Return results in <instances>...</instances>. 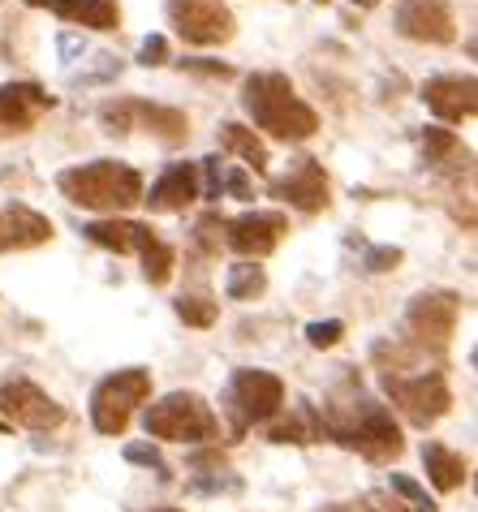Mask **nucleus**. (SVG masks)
Wrapping results in <instances>:
<instances>
[{
  "label": "nucleus",
  "instance_id": "1",
  "mask_svg": "<svg viewBox=\"0 0 478 512\" xmlns=\"http://www.w3.org/2000/svg\"><path fill=\"white\" fill-rule=\"evenodd\" d=\"M323 435H332L336 444L362 452L367 461L384 465L392 457H401L405 439H401V426L392 422V414L379 401H371L367 392H349V401L341 405H328V418H319Z\"/></svg>",
  "mask_w": 478,
  "mask_h": 512
},
{
  "label": "nucleus",
  "instance_id": "2",
  "mask_svg": "<svg viewBox=\"0 0 478 512\" xmlns=\"http://www.w3.org/2000/svg\"><path fill=\"white\" fill-rule=\"evenodd\" d=\"M242 104L250 117H255L259 130H267L280 142H302L319 130L315 108L293 91V82L285 74H250Z\"/></svg>",
  "mask_w": 478,
  "mask_h": 512
},
{
  "label": "nucleus",
  "instance_id": "3",
  "mask_svg": "<svg viewBox=\"0 0 478 512\" xmlns=\"http://www.w3.org/2000/svg\"><path fill=\"white\" fill-rule=\"evenodd\" d=\"M56 186L69 203L87 207V211H130L134 203H143V177L138 168L121 164V160H95V164H78V168H65L56 177Z\"/></svg>",
  "mask_w": 478,
  "mask_h": 512
},
{
  "label": "nucleus",
  "instance_id": "4",
  "mask_svg": "<svg viewBox=\"0 0 478 512\" xmlns=\"http://www.w3.org/2000/svg\"><path fill=\"white\" fill-rule=\"evenodd\" d=\"M143 426L151 439H168V444H212L220 435V422L212 405L199 392H168L156 405H147Z\"/></svg>",
  "mask_w": 478,
  "mask_h": 512
},
{
  "label": "nucleus",
  "instance_id": "5",
  "mask_svg": "<svg viewBox=\"0 0 478 512\" xmlns=\"http://www.w3.org/2000/svg\"><path fill=\"white\" fill-rule=\"evenodd\" d=\"M280 405H285V383L272 371H233L229 388H224V414L233 418V435L276 418Z\"/></svg>",
  "mask_w": 478,
  "mask_h": 512
},
{
  "label": "nucleus",
  "instance_id": "6",
  "mask_svg": "<svg viewBox=\"0 0 478 512\" xmlns=\"http://www.w3.org/2000/svg\"><path fill=\"white\" fill-rule=\"evenodd\" d=\"M151 396V375L147 371H117L108 375L100 388L91 392V422L100 435H121L125 426H130L134 409L143 405Z\"/></svg>",
  "mask_w": 478,
  "mask_h": 512
},
{
  "label": "nucleus",
  "instance_id": "7",
  "mask_svg": "<svg viewBox=\"0 0 478 512\" xmlns=\"http://www.w3.org/2000/svg\"><path fill=\"white\" fill-rule=\"evenodd\" d=\"M384 392L392 396V405H397L414 426H431L453 409V392H448V379L440 371L384 375Z\"/></svg>",
  "mask_w": 478,
  "mask_h": 512
},
{
  "label": "nucleus",
  "instance_id": "8",
  "mask_svg": "<svg viewBox=\"0 0 478 512\" xmlns=\"http://www.w3.org/2000/svg\"><path fill=\"white\" fill-rule=\"evenodd\" d=\"M168 18H173L177 35L194 48H212L233 39V13L220 0H168Z\"/></svg>",
  "mask_w": 478,
  "mask_h": 512
},
{
  "label": "nucleus",
  "instance_id": "9",
  "mask_svg": "<svg viewBox=\"0 0 478 512\" xmlns=\"http://www.w3.org/2000/svg\"><path fill=\"white\" fill-rule=\"evenodd\" d=\"M0 414H5V422L26 426V431H52V426L65 422V409L44 388H35L31 379L0 383Z\"/></svg>",
  "mask_w": 478,
  "mask_h": 512
},
{
  "label": "nucleus",
  "instance_id": "10",
  "mask_svg": "<svg viewBox=\"0 0 478 512\" xmlns=\"http://www.w3.org/2000/svg\"><path fill=\"white\" fill-rule=\"evenodd\" d=\"M457 310H461V297L448 293V289L418 293L410 302V310H405V327L414 332L418 345L444 349L448 336H453V327H457Z\"/></svg>",
  "mask_w": 478,
  "mask_h": 512
},
{
  "label": "nucleus",
  "instance_id": "11",
  "mask_svg": "<svg viewBox=\"0 0 478 512\" xmlns=\"http://www.w3.org/2000/svg\"><path fill=\"white\" fill-rule=\"evenodd\" d=\"M285 233H289V220L280 211H250V216H237L224 224V246L255 263V259H267Z\"/></svg>",
  "mask_w": 478,
  "mask_h": 512
},
{
  "label": "nucleus",
  "instance_id": "12",
  "mask_svg": "<svg viewBox=\"0 0 478 512\" xmlns=\"http://www.w3.org/2000/svg\"><path fill=\"white\" fill-rule=\"evenodd\" d=\"M397 31L418 44H448L457 35V22L444 0H405L397 9Z\"/></svg>",
  "mask_w": 478,
  "mask_h": 512
},
{
  "label": "nucleus",
  "instance_id": "13",
  "mask_svg": "<svg viewBox=\"0 0 478 512\" xmlns=\"http://www.w3.org/2000/svg\"><path fill=\"white\" fill-rule=\"evenodd\" d=\"M423 99H427V108L435 112L440 121H470L474 117V108H478V82L466 74H448V78H431L427 87H423Z\"/></svg>",
  "mask_w": 478,
  "mask_h": 512
},
{
  "label": "nucleus",
  "instance_id": "14",
  "mask_svg": "<svg viewBox=\"0 0 478 512\" xmlns=\"http://www.w3.org/2000/svg\"><path fill=\"white\" fill-rule=\"evenodd\" d=\"M280 203L298 207V211H323L328 207V177H323L319 160H298L285 177L272 186Z\"/></svg>",
  "mask_w": 478,
  "mask_h": 512
},
{
  "label": "nucleus",
  "instance_id": "15",
  "mask_svg": "<svg viewBox=\"0 0 478 512\" xmlns=\"http://www.w3.org/2000/svg\"><path fill=\"white\" fill-rule=\"evenodd\" d=\"M48 237H52V220H48V216H39L35 207H26V203L0 207V254L44 246Z\"/></svg>",
  "mask_w": 478,
  "mask_h": 512
},
{
  "label": "nucleus",
  "instance_id": "16",
  "mask_svg": "<svg viewBox=\"0 0 478 512\" xmlns=\"http://www.w3.org/2000/svg\"><path fill=\"white\" fill-rule=\"evenodd\" d=\"M194 198H199V168L194 164H168L160 181L151 186V194H143V203L151 211H186Z\"/></svg>",
  "mask_w": 478,
  "mask_h": 512
},
{
  "label": "nucleus",
  "instance_id": "17",
  "mask_svg": "<svg viewBox=\"0 0 478 512\" xmlns=\"http://www.w3.org/2000/svg\"><path fill=\"white\" fill-rule=\"evenodd\" d=\"M52 104L56 99L39 91L35 82H5V87H0V125L26 130V125H35L39 112L52 108Z\"/></svg>",
  "mask_w": 478,
  "mask_h": 512
},
{
  "label": "nucleus",
  "instance_id": "18",
  "mask_svg": "<svg viewBox=\"0 0 478 512\" xmlns=\"http://www.w3.org/2000/svg\"><path fill=\"white\" fill-rule=\"evenodd\" d=\"M87 233L95 246H104V250H117V254H143L151 241H160L156 233H151V224H138V220H95L87 224Z\"/></svg>",
  "mask_w": 478,
  "mask_h": 512
},
{
  "label": "nucleus",
  "instance_id": "19",
  "mask_svg": "<svg viewBox=\"0 0 478 512\" xmlns=\"http://www.w3.org/2000/svg\"><path fill=\"white\" fill-rule=\"evenodd\" d=\"M423 465H427V478L435 482V491H457L461 482H466V461L457 457L453 448L444 444H423Z\"/></svg>",
  "mask_w": 478,
  "mask_h": 512
},
{
  "label": "nucleus",
  "instance_id": "20",
  "mask_svg": "<svg viewBox=\"0 0 478 512\" xmlns=\"http://www.w3.org/2000/svg\"><path fill=\"white\" fill-rule=\"evenodd\" d=\"M56 18L91 26V31H117V26H121V9H117V0H65Z\"/></svg>",
  "mask_w": 478,
  "mask_h": 512
},
{
  "label": "nucleus",
  "instance_id": "21",
  "mask_svg": "<svg viewBox=\"0 0 478 512\" xmlns=\"http://www.w3.org/2000/svg\"><path fill=\"white\" fill-rule=\"evenodd\" d=\"M220 147L233 151V155H242V160L255 168V173H267V147L255 138V130H246V125L224 121V125H220Z\"/></svg>",
  "mask_w": 478,
  "mask_h": 512
},
{
  "label": "nucleus",
  "instance_id": "22",
  "mask_svg": "<svg viewBox=\"0 0 478 512\" xmlns=\"http://www.w3.org/2000/svg\"><path fill=\"white\" fill-rule=\"evenodd\" d=\"M267 289V272L259 263H233L229 267V280H224V293L233 297V302H250V297H259Z\"/></svg>",
  "mask_w": 478,
  "mask_h": 512
},
{
  "label": "nucleus",
  "instance_id": "23",
  "mask_svg": "<svg viewBox=\"0 0 478 512\" xmlns=\"http://www.w3.org/2000/svg\"><path fill=\"white\" fill-rule=\"evenodd\" d=\"M319 435H323V426H319L311 405H302L289 422L272 426V444H311V439H319Z\"/></svg>",
  "mask_w": 478,
  "mask_h": 512
},
{
  "label": "nucleus",
  "instance_id": "24",
  "mask_svg": "<svg viewBox=\"0 0 478 512\" xmlns=\"http://www.w3.org/2000/svg\"><path fill=\"white\" fill-rule=\"evenodd\" d=\"M130 117H143L151 130H156L164 142H181L186 138V117L177 108H151V104H130Z\"/></svg>",
  "mask_w": 478,
  "mask_h": 512
},
{
  "label": "nucleus",
  "instance_id": "25",
  "mask_svg": "<svg viewBox=\"0 0 478 512\" xmlns=\"http://www.w3.org/2000/svg\"><path fill=\"white\" fill-rule=\"evenodd\" d=\"M173 246H164V241H151V246L143 250V276L151 284H168V276H173Z\"/></svg>",
  "mask_w": 478,
  "mask_h": 512
},
{
  "label": "nucleus",
  "instance_id": "26",
  "mask_svg": "<svg viewBox=\"0 0 478 512\" xmlns=\"http://www.w3.org/2000/svg\"><path fill=\"white\" fill-rule=\"evenodd\" d=\"M177 315L186 319L190 327H212L220 306L212 302V297H177Z\"/></svg>",
  "mask_w": 478,
  "mask_h": 512
},
{
  "label": "nucleus",
  "instance_id": "27",
  "mask_svg": "<svg viewBox=\"0 0 478 512\" xmlns=\"http://www.w3.org/2000/svg\"><path fill=\"white\" fill-rule=\"evenodd\" d=\"M392 491H397L401 500L410 504L414 512H435V500H431V495H427L423 487H418V482H414L410 474H392Z\"/></svg>",
  "mask_w": 478,
  "mask_h": 512
},
{
  "label": "nucleus",
  "instance_id": "28",
  "mask_svg": "<svg viewBox=\"0 0 478 512\" xmlns=\"http://www.w3.org/2000/svg\"><path fill=\"white\" fill-rule=\"evenodd\" d=\"M423 151H427V164H440L448 151H457V138L440 130V125H431V130L423 134Z\"/></svg>",
  "mask_w": 478,
  "mask_h": 512
},
{
  "label": "nucleus",
  "instance_id": "29",
  "mask_svg": "<svg viewBox=\"0 0 478 512\" xmlns=\"http://www.w3.org/2000/svg\"><path fill=\"white\" fill-rule=\"evenodd\" d=\"M125 461H130V465H147V469H156L160 478H168V461L160 457V448H151V444H125Z\"/></svg>",
  "mask_w": 478,
  "mask_h": 512
},
{
  "label": "nucleus",
  "instance_id": "30",
  "mask_svg": "<svg viewBox=\"0 0 478 512\" xmlns=\"http://www.w3.org/2000/svg\"><path fill=\"white\" fill-rule=\"evenodd\" d=\"M341 336H345V323L341 319H328V323H311V327H306V340H311L315 349H332Z\"/></svg>",
  "mask_w": 478,
  "mask_h": 512
},
{
  "label": "nucleus",
  "instance_id": "31",
  "mask_svg": "<svg viewBox=\"0 0 478 512\" xmlns=\"http://www.w3.org/2000/svg\"><path fill=\"white\" fill-rule=\"evenodd\" d=\"M401 263V250L397 246H371L367 250V272H392Z\"/></svg>",
  "mask_w": 478,
  "mask_h": 512
},
{
  "label": "nucleus",
  "instance_id": "32",
  "mask_svg": "<svg viewBox=\"0 0 478 512\" xmlns=\"http://www.w3.org/2000/svg\"><path fill=\"white\" fill-rule=\"evenodd\" d=\"M164 56H168V39L164 35H147L143 39V48H138V65H164Z\"/></svg>",
  "mask_w": 478,
  "mask_h": 512
},
{
  "label": "nucleus",
  "instance_id": "33",
  "mask_svg": "<svg viewBox=\"0 0 478 512\" xmlns=\"http://www.w3.org/2000/svg\"><path fill=\"white\" fill-rule=\"evenodd\" d=\"M216 229H224L220 216H207V220H199V229H194V241H199L203 250H220V237H216Z\"/></svg>",
  "mask_w": 478,
  "mask_h": 512
},
{
  "label": "nucleus",
  "instance_id": "34",
  "mask_svg": "<svg viewBox=\"0 0 478 512\" xmlns=\"http://www.w3.org/2000/svg\"><path fill=\"white\" fill-rule=\"evenodd\" d=\"M203 173H207V198H220V194H224V168H220V155L203 160Z\"/></svg>",
  "mask_w": 478,
  "mask_h": 512
},
{
  "label": "nucleus",
  "instance_id": "35",
  "mask_svg": "<svg viewBox=\"0 0 478 512\" xmlns=\"http://www.w3.org/2000/svg\"><path fill=\"white\" fill-rule=\"evenodd\" d=\"M224 190H229L233 198H250V177L242 173V168H229V173H224Z\"/></svg>",
  "mask_w": 478,
  "mask_h": 512
},
{
  "label": "nucleus",
  "instance_id": "36",
  "mask_svg": "<svg viewBox=\"0 0 478 512\" xmlns=\"http://www.w3.org/2000/svg\"><path fill=\"white\" fill-rule=\"evenodd\" d=\"M181 65H190V69H203V74H220V78H229V65H207V61H181Z\"/></svg>",
  "mask_w": 478,
  "mask_h": 512
},
{
  "label": "nucleus",
  "instance_id": "37",
  "mask_svg": "<svg viewBox=\"0 0 478 512\" xmlns=\"http://www.w3.org/2000/svg\"><path fill=\"white\" fill-rule=\"evenodd\" d=\"M26 5H39V9H52V13H61L65 0H26Z\"/></svg>",
  "mask_w": 478,
  "mask_h": 512
},
{
  "label": "nucleus",
  "instance_id": "38",
  "mask_svg": "<svg viewBox=\"0 0 478 512\" xmlns=\"http://www.w3.org/2000/svg\"><path fill=\"white\" fill-rule=\"evenodd\" d=\"M328 512H367V508H345V504H336V508H328Z\"/></svg>",
  "mask_w": 478,
  "mask_h": 512
},
{
  "label": "nucleus",
  "instance_id": "39",
  "mask_svg": "<svg viewBox=\"0 0 478 512\" xmlns=\"http://www.w3.org/2000/svg\"><path fill=\"white\" fill-rule=\"evenodd\" d=\"M354 5H362V9H371V5H379V0H354Z\"/></svg>",
  "mask_w": 478,
  "mask_h": 512
},
{
  "label": "nucleus",
  "instance_id": "40",
  "mask_svg": "<svg viewBox=\"0 0 478 512\" xmlns=\"http://www.w3.org/2000/svg\"><path fill=\"white\" fill-rule=\"evenodd\" d=\"M151 512H181V508H151Z\"/></svg>",
  "mask_w": 478,
  "mask_h": 512
},
{
  "label": "nucleus",
  "instance_id": "41",
  "mask_svg": "<svg viewBox=\"0 0 478 512\" xmlns=\"http://www.w3.org/2000/svg\"><path fill=\"white\" fill-rule=\"evenodd\" d=\"M0 431H5V418H0Z\"/></svg>",
  "mask_w": 478,
  "mask_h": 512
}]
</instances>
